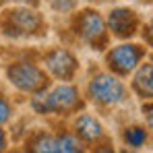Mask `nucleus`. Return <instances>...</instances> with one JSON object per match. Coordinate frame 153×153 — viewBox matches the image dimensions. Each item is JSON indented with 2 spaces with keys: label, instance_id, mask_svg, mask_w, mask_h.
I'll return each mask as SVG.
<instances>
[{
  "label": "nucleus",
  "instance_id": "1",
  "mask_svg": "<svg viewBox=\"0 0 153 153\" xmlns=\"http://www.w3.org/2000/svg\"><path fill=\"white\" fill-rule=\"evenodd\" d=\"M31 110L39 116H66V114H75L79 108L83 105L81 93L75 85L71 83H60L56 87H44L35 93H31Z\"/></svg>",
  "mask_w": 153,
  "mask_h": 153
},
{
  "label": "nucleus",
  "instance_id": "2",
  "mask_svg": "<svg viewBox=\"0 0 153 153\" xmlns=\"http://www.w3.org/2000/svg\"><path fill=\"white\" fill-rule=\"evenodd\" d=\"M87 95L93 103L102 108H116L126 100V87L112 73H97L91 76L87 85Z\"/></svg>",
  "mask_w": 153,
  "mask_h": 153
},
{
  "label": "nucleus",
  "instance_id": "3",
  "mask_svg": "<svg viewBox=\"0 0 153 153\" xmlns=\"http://www.w3.org/2000/svg\"><path fill=\"white\" fill-rule=\"evenodd\" d=\"M6 79L15 89H19L23 93H35L39 89L48 87L46 71L42 66H37L35 62H29V60H19V62L8 64Z\"/></svg>",
  "mask_w": 153,
  "mask_h": 153
},
{
  "label": "nucleus",
  "instance_id": "4",
  "mask_svg": "<svg viewBox=\"0 0 153 153\" xmlns=\"http://www.w3.org/2000/svg\"><path fill=\"white\" fill-rule=\"evenodd\" d=\"M143 58H145V48L139 44H120L105 54L108 68L116 76H126L134 73V68L143 62Z\"/></svg>",
  "mask_w": 153,
  "mask_h": 153
},
{
  "label": "nucleus",
  "instance_id": "5",
  "mask_svg": "<svg viewBox=\"0 0 153 153\" xmlns=\"http://www.w3.org/2000/svg\"><path fill=\"white\" fill-rule=\"evenodd\" d=\"M44 27L42 17L29 8V6H19V8H10L4 13V31L8 35L15 37H29L39 33Z\"/></svg>",
  "mask_w": 153,
  "mask_h": 153
},
{
  "label": "nucleus",
  "instance_id": "6",
  "mask_svg": "<svg viewBox=\"0 0 153 153\" xmlns=\"http://www.w3.org/2000/svg\"><path fill=\"white\" fill-rule=\"evenodd\" d=\"M75 31L76 35L87 42L91 48L102 50L108 44V33H105V21L97 10H83L75 19Z\"/></svg>",
  "mask_w": 153,
  "mask_h": 153
},
{
  "label": "nucleus",
  "instance_id": "7",
  "mask_svg": "<svg viewBox=\"0 0 153 153\" xmlns=\"http://www.w3.org/2000/svg\"><path fill=\"white\" fill-rule=\"evenodd\" d=\"M44 66L50 71L52 76L60 81H73L79 73V60L66 48H54L44 56Z\"/></svg>",
  "mask_w": 153,
  "mask_h": 153
},
{
  "label": "nucleus",
  "instance_id": "8",
  "mask_svg": "<svg viewBox=\"0 0 153 153\" xmlns=\"http://www.w3.org/2000/svg\"><path fill=\"white\" fill-rule=\"evenodd\" d=\"M108 29H110L112 35H116L120 39H128L139 29V17L132 8L118 6L108 15Z\"/></svg>",
  "mask_w": 153,
  "mask_h": 153
},
{
  "label": "nucleus",
  "instance_id": "9",
  "mask_svg": "<svg viewBox=\"0 0 153 153\" xmlns=\"http://www.w3.org/2000/svg\"><path fill=\"white\" fill-rule=\"evenodd\" d=\"M75 134L81 143L95 145L103 139V126L102 122L91 114H79L75 118Z\"/></svg>",
  "mask_w": 153,
  "mask_h": 153
},
{
  "label": "nucleus",
  "instance_id": "10",
  "mask_svg": "<svg viewBox=\"0 0 153 153\" xmlns=\"http://www.w3.org/2000/svg\"><path fill=\"white\" fill-rule=\"evenodd\" d=\"M134 71H137V73H134V76H132V89L139 93V97L151 100V93H153V68H151V62L139 64Z\"/></svg>",
  "mask_w": 153,
  "mask_h": 153
},
{
  "label": "nucleus",
  "instance_id": "11",
  "mask_svg": "<svg viewBox=\"0 0 153 153\" xmlns=\"http://www.w3.org/2000/svg\"><path fill=\"white\" fill-rule=\"evenodd\" d=\"M25 153H56L54 134H48V132H44V130L33 132V134L27 139Z\"/></svg>",
  "mask_w": 153,
  "mask_h": 153
},
{
  "label": "nucleus",
  "instance_id": "12",
  "mask_svg": "<svg viewBox=\"0 0 153 153\" xmlns=\"http://www.w3.org/2000/svg\"><path fill=\"white\" fill-rule=\"evenodd\" d=\"M54 141H56V153H87L75 132L62 130V132L54 134Z\"/></svg>",
  "mask_w": 153,
  "mask_h": 153
},
{
  "label": "nucleus",
  "instance_id": "13",
  "mask_svg": "<svg viewBox=\"0 0 153 153\" xmlns=\"http://www.w3.org/2000/svg\"><path fill=\"white\" fill-rule=\"evenodd\" d=\"M122 141L130 149H141L149 141V128L145 126H126L122 130Z\"/></svg>",
  "mask_w": 153,
  "mask_h": 153
},
{
  "label": "nucleus",
  "instance_id": "14",
  "mask_svg": "<svg viewBox=\"0 0 153 153\" xmlns=\"http://www.w3.org/2000/svg\"><path fill=\"white\" fill-rule=\"evenodd\" d=\"M79 4V0H50V6L56 13H73Z\"/></svg>",
  "mask_w": 153,
  "mask_h": 153
},
{
  "label": "nucleus",
  "instance_id": "15",
  "mask_svg": "<svg viewBox=\"0 0 153 153\" xmlns=\"http://www.w3.org/2000/svg\"><path fill=\"white\" fill-rule=\"evenodd\" d=\"M10 116H13V105H10V102L0 93V126H2L4 122H8Z\"/></svg>",
  "mask_w": 153,
  "mask_h": 153
},
{
  "label": "nucleus",
  "instance_id": "16",
  "mask_svg": "<svg viewBox=\"0 0 153 153\" xmlns=\"http://www.w3.org/2000/svg\"><path fill=\"white\" fill-rule=\"evenodd\" d=\"M91 153H116L114 147L110 143H95V147L91 149Z\"/></svg>",
  "mask_w": 153,
  "mask_h": 153
},
{
  "label": "nucleus",
  "instance_id": "17",
  "mask_svg": "<svg viewBox=\"0 0 153 153\" xmlns=\"http://www.w3.org/2000/svg\"><path fill=\"white\" fill-rule=\"evenodd\" d=\"M0 153H6V132L0 126Z\"/></svg>",
  "mask_w": 153,
  "mask_h": 153
},
{
  "label": "nucleus",
  "instance_id": "18",
  "mask_svg": "<svg viewBox=\"0 0 153 153\" xmlns=\"http://www.w3.org/2000/svg\"><path fill=\"white\" fill-rule=\"evenodd\" d=\"M13 2H19L23 6H37L39 4V0H13Z\"/></svg>",
  "mask_w": 153,
  "mask_h": 153
},
{
  "label": "nucleus",
  "instance_id": "19",
  "mask_svg": "<svg viewBox=\"0 0 153 153\" xmlns=\"http://www.w3.org/2000/svg\"><path fill=\"white\" fill-rule=\"evenodd\" d=\"M120 153H137V149H130V147H124Z\"/></svg>",
  "mask_w": 153,
  "mask_h": 153
},
{
  "label": "nucleus",
  "instance_id": "20",
  "mask_svg": "<svg viewBox=\"0 0 153 153\" xmlns=\"http://www.w3.org/2000/svg\"><path fill=\"white\" fill-rule=\"evenodd\" d=\"M8 153H25V151H19V149H15V151H8Z\"/></svg>",
  "mask_w": 153,
  "mask_h": 153
},
{
  "label": "nucleus",
  "instance_id": "21",
  "mask_svg": "<svg viewBox=\"0 0 153 153\" xmlns=\"http://www.w3.org/2000/svg\"><path fill=\"white\" fill-rule=\"evenodd\" d=\"M100 2H105V0H100Z\"/></svg>",
  "mask_w": 153,
  "mask_h": 153
},
{
  "label": "nucleus",
  "instance_id": "22",
  "mask_svg": "<svg viewBox=\"0 0 153 153\" xmlns=\"http://www.w3.org/2000/svg\"><path fill=\"white\" fill-rule=\"evenodd\" d=\"M0 2H2V0H0Z\"/></svg>",
  "mask_w": 153,
  "mask_h": 153
}]
</instances>
